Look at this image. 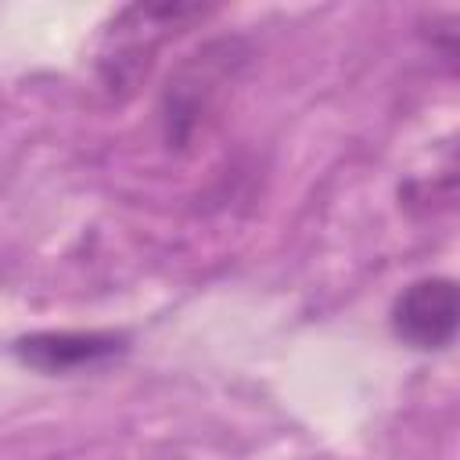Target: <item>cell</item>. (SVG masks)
<instances>
[{
    "mask_svg": "<svg viewBox=\"0 0 460 460\" xmlns=\"http://www.w3.org/2000/svg\"><path fill=\"white\" fill-rule=\"evenodd\" d=\"M18 359L40 374H72L101 367L126 352V334L115 331H36L18 338Z\"/></svg>",
    "mask_w": 460,
    "mask_h": 460,
    "instance_id": "7a4b0ae2",
    "label": "cell"
},
{
    "mask_svg": "<svg viewBox=\"0 0 460 460\" xmlns=\"http://www.w3.org/2000/svg\"><path fill=\"white\" fill-rule=\"evenodd\" d=\"M392 331L420 352H438L456 334V284L449 277H420L392 302Z\"/></svg>",
    "mask_w": 460,
    "mask_h": 460,
    "instance_id": "6da1fadb",
    "label": "cell"
}]
</instances>
